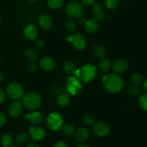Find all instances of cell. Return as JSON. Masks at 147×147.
I'll return each instance as SVG.
<instances>
[{
	"label": "cell",
	"instance_id": "obj_1",
	"mask_svg": "<svg viewBox=\"0 0 147 147\" xmlns=\"http://www.w3.org/2000/svg\"><path fill=\"white\" fill-rule=\"evenodd\" d=\"M102 81L106 90L111 93H119L124 85L122 78L116 73L105 75L102 77Z\"/></svg>",
	"mask_w": 147,
	"mask_h": 147
},
{
	"label": "cell",
	"instance_id": "obj_2",
	"mask_svg": "<svg viewBox=\"0 0 147 147\" xmlns=\"http://www.w3.org/2000/svg\"><path fill=\"white\" fill-rule=\"evenodd\" d=\"M97 68L94 65L87 63L83 65L78 70H76L73 74L81 81L89 83L94 80L97 76Z\"/></svg>",
	"mask_w": 147,
	"mask_h": 147
},
{
	"label": "cell",
	"instance_id": "obj_3",
	"mask_svg": "<svg viewBox=\"0 0 147 147\" xmlns=\"http://www.w3.org/2000/svg\"><path fill=\"white\" fill-rule=\"evenodd\" d=\"M47 128L53 131L60 130L63 126V118L61 113L57 111H53L49 113L45 119Z\"/></svg>",
	"mask_w": 147,
	"mask_h": 147
},
{
	"label": "cell",
	"instance_id": "obj_4",
	"mask_svg": "<svg viewBox=\"0 0 147 147\" xmlns=\"http://www.w3.org/2000/svg\"><path fill=\"white\" fill-rule=\"evenodd\" d=\"M22 103L23 106L29 110H36L41 106L42 99L37 93H29L24 95Z\"/></svg>",
	"mask_w": 147,
	"mask_h": 147
},
{
	"label": "cell",
	"instance_id": "obj_5",
	"mask_svg": "<svg viewBox=\"0 0 147 147\" xmlns=\"http://www.w3.org/2000/svg\"><path fill=\"white\" fill-rule=\"evenodd\" d=\"M65 85L67 93L72 96H77L83 90V86L76 76H68L66 79Z\"/></svg>",
	"mask_w": 147,
	"mask_h": 147
},
{
	"label": "cell",
	"instance_id": "obj_6",
	"mask_svg": "<svg viewBox=\"0 0 147 147\" xmlns=\"http://www.w3.org/2000/svg\"><path fill=\"white\" fill-rule=\"evenodd\" d=\"M6 93L9 98L13 100H19L22 98L24 95V90L23 86L17 82L9 83L7 86Z\"/></svg>",
	"mask_w": 147,
	"mask_h": 147
},
{
	"label": "cell",
	"instance_id": "obj_7",
	"mask_svg": "<svg viewBox=\"0 0 147 147\" xmlns=\"http://www.w3.org/2000/svg\"><path fill=\"white\" fill-rule=\"evenodd\" d=\"M65 13L70 18H80L84 14V8L80 3L73 1L67 4L65 8Z\"/></svg>",
	"mask_w": 147,
	"mask_h": 147
},
{
	"label": "cell",
	"instance_id": "obj_8",
	"mask_svg": "<svg viewBox=\"0 0 147 147\" xmlns=\"http://www.w3.org/2000/svg\"><path fill=\"white\" fill-rule=\"evenodd\" d=\"M67 40L71 42L75 48L79 51L83 50L87 46V40H86V37L80 33H77L71 37L68 36L67 37Z\"/></svg>",
	"mask_w": 147,
	"mask_h": 147
},
{
	"label": "cell",
	"instance_id": "obj_9",
	"mask_svg": "<svg viewBox=\"0 0 147 147\" xmlns=\"http://www.w3.org/2000/svg\"><path fill=\"white\" fill-rule=\"evenodd\" d=\"M29 136L34 142H41L46 136V131L42 126H32L29 129Z\"/></svg>",
	"mask_w": 147,
	"mask_h": 147
},
{
	"label": "cell",
	"instance_id": "obj_10",
	"mask_svg": "<svg viewBox=\"0 0 147 147\" xmlns=\"http://www.w3.org/2000/svg\"><path fill=\"white\" fill-rule=\"evenodd\" d=\"M93 133L99 137L106 136L110 132V127L105 122L98 121L93 124Z\"/></svg>",
	"mask_w": 147,
	"mask_h": 147
},
{
	"label": "cell",
	"instance_id": "obj_11",
	"mask_svg": "<svg viewBox=\"0 0 147 147\" xmlns=\"http://www.w3.org/2000/svg\"><path fill=\"white\" fill-rule=\"evenodd\" d=\"M24 120H27L30 123L34 125L40 124L44 121V116L39 111H33L31 113H24L22 116Z\"/></svg>",
	"mask_w": 147,
	"mask_h": 147
},
{
	"label": "cell",
	"instance_id": "obj_12",
	"mask_svg": "<svg viewBox=\"0 0 147 147\" xmlns=\"http://www.w3.org/2000/svg\"><path fill=\"white\" fill-rule=\"evenodd\" d=\"M23 33H24V37L27 40H34L37 39V35H38V30L34 24H30L25 26Z\"/></svg>",
	"mask_w": 147,
	"mask_h": 147
},
{
	"label": "cell",
	"instance_id": "obj_13",
	"mask_svg": "<svg viewBox=\"0 0 147 147\" xmlns=\"http://www.w3.org/2000/svg\"><path fill=\"white\" fill-rule=\"evenodd\" d=\"M113 72L116 74H121L126 72L129 67L128 63L125 60L123 59H119V60H116L113 63L111 66Z\"/></svg>",
	"mask_w": 147,
	"mask_h": 147
},
{
	"label": "cell",
	"instance_id": "obj_14",
	"mask_svg": "<svg viewBox=\"0 0 147 147\" xmlns=\"http://www.w3.org/2000/svg\"><path fill=\"white\" fill-rule=\"evenodd\" d=\"M23 110L22 103L19 101H15L9 105L8 109L9 114L12 117H18L20 116Z\"/></svg>",
	"mask_w": 147,
	"mask_h": 147
},
{
	"label": "cell",
	"instance_id": "obj_15",
	"mask_svg": "<svg viewBox=\"0 0 147 147\" xmlns=\"http://www.w3.org/2000/svg\"><path fill=\"white\" fill-rule=\"evenodd\" d=\"M40 66L42 70L51 71L55 67V62L50 57H43L40 60Z\"/></svg>",
	"mask_w": 147,
	"mask_h": 147
},
{
	"label": "cell",
	"instance_id": "obj_16",
	"mask_svg": "<svg viewBox=\"0 0 147 147\" xmlns=\"http://www.w3.org/2000/svg\"><path fill=\"white\" fill-rule=\"evenodd\" d=\"M38 22L40 27L45 30L50 29L53 24L52 19L50 18V16L46 14H41L39 16Z\"/></svg>",
	"mask_w": 147,
	"mask_h": 147
},
{
	"label": "cell",
	"instance_id": "obj_17",
	"mask_svg": "<svg viewBox=\"0 0 147 147\" xmlns=\"http://www.w3.org/2000/svg\"><path fill=\"white\" fill-rule=\"evenodd\" d=\"M85 30L87 32L93 34L98 30L99 27V24L96 18H92L87 20L85 22Z\"/></svg>",
	"mask_w": 147,
	"mask_h": 147
},
{
	"label": "cell",
	"instance_id": "obj_18",
	"mask_svg": "<svg viewBox=\"0 0 147 147\" xmlns=\"http://www.w3.org/2000/svg\"><path fill=\"white\" fill-rule=\"evenodd\" d=\"M89 136V132L86 128L81 127L76 131V140L78 143L83 144L88 140Z\"/></svg>",
	"mask_w": 147,
	"mask_h": 147
},
{
	"label": "cell",
	"instance_id": "obj_19",
	"mask_svg": "<svg viewBox=\"0 0 147 147\" xmlns=\"http://www.w3.org/2000/svg\"><path fill=\"white\" fill-rule=\"evenodd\" d=\"M57 103L59 106L62 108H65L68 106L70 103V98L69 94L65 93H61L57 96Z\"/></svg>",
	"mask_w": 147,
	"mask_h": 147
},
{
	"label": "cell",
	"instance_id": "obj_20",
	"mask_svg": "<svg viewBox=\"0 0 147 147\" xmlns=\"http://www.w3.org/2000/svg\"><path fill=\"white\" fill-rule=\"evenodd\" d=\"M93 53L96 57L102 59L106 57L107 52L103 46L100 45H96L93 47Z\"/></svg>",
	"mask_w": 147,
	"mask_h": 147
},
{
	"label": "cell",
	"instance_id": "obj_21",
	"mask_svg": "<svg viewBox=\"0 0 147 147\" xmlns=\"http://www.w3.org/2000/svg\"><path fill=\"white\" fill-rule=\"evenodd\" d=\"M131 82L132 84L136 85V86H140L144 81V78L143 75L141 74L140 73H134L131 76Z\"/></svg>",
	"mask_w": 147,
	"mask_h": 147
},
{
	"label": "cell",
	"instance_id": "obj_22",
	"mask_svg": "<svg viewBox=\"0 0 147 147\" xmlns=\"http://www.w3.org/2000/svg\"><path fill=\"white\" fill-rule=\"evenodd\" d=\"M111 60L108 58L103 57V58H102L101 60L99 62V67H100V70L103 72H104V73L109 72V70H111Z\"/></svg>",
	"mask_w": 147,
	"mask_h": 147
},
{
	"label": "cell",
	"instance_id": "obj_23",
	"mask_svg": "<svg viewBox=\"0 0 147 147\" xmlns=\"http://www.w3.org/2000/svg\"><path fill=\"white\" fill-rule=\"evenodd\" d=\"M25 55L26 57L30 61H36V60L38 59V53L34 49H28V50H26L25 52Z\"/></svg>",
	"mask_w": 147,
	"mask_h": 147
},
{
	"label": "cell",
	"instance_id": "obj_24",
	"mask_svg": "<svg viewBox=\"0 0 147 147\" xmlns=\"http://www.w3.org/2000/svg\"><path fill=\"white\" fill-rule=\"evenodd\" d=\"M63 129V132L65 135L66 136H72V135L74 134L75 131H76V128L73 125L68 123V124H65L64 126H63L62 127Z\"/></svg>",
	"mask_w": 147,
	"mask_h": 147
},
{
	"label": "cell",
	"instance_id": "obj_25",
	"mask_svg": "<svg viewBox=\"0 0 147 147\" xmlns=\"http://www.w3.org/2000/svg\"><path fill=\"white\" fill-rule=\"evenodd\" d=\"M1 144L2 147H9L13 143V139L11 135L8 134H5L1 137Z\"/></svg>",
	"mask_w": 147,
	"mask_h": 147
},
{
	"label": "cell",
	"instance_id": "obj_26",
	"mask_svg": "<svg viewBox=\"0 0 147 147\" xmlns=\"http://www.w3.org/2000/svg\"><path fill=\"white\" fill-rule=\"evenodd\" d=\"M64 0H48L47 4L50 8L53 9H57L60 8L64 4Z\"/></svg>",
	"mask_w": 147,
	"mask_h": 147
},
{
	"label": "cell",
	"instance_id": "obj_27",
	"mask_svg": "<svg viewBox=\"0 0 147 147\" xmlns=\"http://www.w3.org/2000/svg\"><path fill=\"white\" fill-rule=\"evenodd\" d=\"M76 70V65L73 62L67 61L64 64V70L67 74H73Z\"/></svg>",
	"mask_w": 147,
	"mask_h": 147
},
{
	"label": "cell",
	"instance_id": "obj_28",
	"mask_svg": "<svg viewBox=\"0 0 147 147\" xmlns=\"http://www.w3.org/2000/svg\"><path fill=\"white\" fill-rule=\"evenodd\" d=\"M28 141V135L24 132L19 134L16 138V142L19 145H24Z\"/></svg>",
	"mask_w": 147,
	"mask_h": 147
},
{
	"label": "cell",
	"instance_id": "obj_29",
	"mask_svg": "<svg viewBox=\"0 0 147 147\" xmlns=\"http://www.w3.org/2000/svg\"><path fill=\"white\" fill-rule=\"evenodd\" d=\"M128 92L130 93L131 95L134 96H139L141 93H142V88L139 87V86H136V85H131L128 88Z\"/></svg>",
	"mask_w": 147,
	"mask_h": 147
},
{
	"label": "cell",
	"instance_id": "obj_30",
	"mask_svg": "<svg viewBox=\"0 0 147 147\" xmlns=\"http://www.w3.org/2000/svg\"><path fill=\"white\" fill-rule=\"evenodd\" d=\"M139 105L141 109L147 111V93L142 94L139 98Z\"/></svg>",
	"mask_w": 147,
	"mask_h": 147
},
{
	"label": "cell",
	"instance_id": "obj_31",
	"mask_svg": "<svg viewBox=\"0 0 147 147\" xmlns=\"http://www.w3.org/2000/svg\"><path fill=\"white\" fill-rule=\"evenodd\" d=\"M120 3V0H105L106 7L109 9H114L119 6Z\"/></svg>",
	"mask_w": 147,
	"mask_h": 147
},
{
	"label": "cell",
	"instance_id": "obj_32",
	"mask_svg": "<svg viewBox=\"0 0 147 147\" xmlns=\"http://www.w3.org/2000/svg\"><path fill=\"white\" fill-rule=\"evenodd\" d=\"M83 122L86 126H92L96 123V119H95L94 116H91V115H86V116L83 117Z\"/></svg>",
	"mask_w": 147,
	"mask_h": 147
},
{
	"label": "cell",
	"instance_id": "obj_33",
	"mask_svg": "<svg viewBox=\"0 0 147 147\" xmlns=\"http://www.w3.org/2000/svg\"><path fill=\"white\" fill-rule=\"evenodd\" d=\"M76 24L73 20H69L65 24V30L67 32L72 33L76 30Z\"/></svg>",
	"mask_w": 147,
	"mask_h": 147
},
{
	"label": "cell",
	"instance_id": "obj_34",
	"mask_svg": "<svg viewBox=\"0 0 147 147\" xmlns=\"http://www.w3.org/2000/svg\"><path fill=\"white\" fill-rule=\"evenodd\" d=\"M92 10H93V13L95 14H98V13L101 12L102 11V6L100 3L98 2H94L92 4Z\"/></svg>",
	"mask_w": 147,
	"mask_h": 147
},
{
	"label": "cell",
	"instance_id": "obj_35",
	"mask_svg": "<svg viewBox=\"0 0 147 147\" xmlns=\"http://www.w3.org/2000/svg\"><path fill=\"white\" fill-rule=\"evenodd\" d=\"M37 69H38V67L36 64L34 63H31V64L29 65L28 66V70L32 73H34L35 72H37Z\"/></svg>",
	"mask_w": 147,
	"mask_h": 147
},
{
	"label": "cell",
	"instance_id": "obj_36",
	"mask_svg": "<svg viewBox=\"0 0 147 147\" xmlns=\"http://www.w3.org/2000/svg\"><path fill=\"white\" fill-rule=\"evenodd\" d=\"M95 17H96V19L97 20H99V21H102V20H104L105 17H106V14L103 11H101V12L98 13V14H95Z\"/></svg>",
	"mask_w": 147,
	"mask_h": 147
},
{
	"label": "cell",
	"instance_id": "obj_37",
	"mask_svg": "<svg viewBox=\"0 0 147 147\" xmlns=\"http://www.w3.org/2000/svg\"><path fill=\"white\" fill-rule=\"evenodd\" d=\"M6 121H7V119H6V116H4V113L0 112V127H1V126H3L4 124H5Z\"/></svg>",
	"mask_w": 147,
	"mask_h": 147
},
{
	"label": "cell",
	"instance_id": "obj_38",
	"mask_svg": "<svg viewBox=\"0 0 147 147\" xmlns=\"http://www.w3.org/2000/svg\"><path fill=\"white\" fill-rule=\"evenodd\" d=\"M53 147H68L67 144L63 141H58L54 144Z\"/></svg>",
	"mask_w": 147,
	"mask_h": 147
},
{
	"label": "cell",
	"instance_id": "obj_39",
	"mask_svg": "<svg viewBox=\"0 0 147 147\" xmlns=\"http://www.w3.org/2000/svg\"><path fill=\"white\" fill-rule=\"evenodd\" d=\"M35 45L37 46V47H40V48H42L45 46V41L42 40V39H37V41L35 42Z\"/></svg>",
	"mask_w": 147,
	"mask_h": 147
},
{
	"label": "cell",
	"instance_id": "obj_40",
	"mask_svg": "<svg viewBox=\"0 0 147 147\" xmlns=\"http://www.w3.org/2000/svg\"><path fill=\"white\" fill-rule=\"evenodd\" d=\"M5 100V93L2 89L0 88V104L2 103Z\"/></svg>",
	"mask_w": 147,
	"mask_h": 147
},
{
	"label": "cell",
	"instance_id": "obj_41",
	"mask_svg": "<svg viewBox=\"0 0 147 147\" xmlns=\"http://www.w3.org/2000/svg\"><path fill=\"white\" fill-rule=\"evenodd\" d=\"M81 2L83 3V4L86 6H89V5H92L93 3L96 1V0H80Z\"/></svg>",
	"mask_w": 147,
	"mask_h": 147
},
{
	"label": "cell",
	"instance_id": "obj_42",
	"mask_svg": "<svg viewBox=\"0 0 147 147\" xmlns=\"http://www.w3.org/2000/svg\"><path fill=\"white\" fill-rule=\"evenodd\" d=\"M26 147H40V146L35 143H30L29 144H27Z\"/></svg>",
	"mask_w": 147,
	"mask_h": 147
},
{
	"label": "cell",
	"instance_id": "obj_43",
	"mask_svg": "<svg viewBox=\"0 0 147 147\" xmlns=\"http://www.w3.org/2000/svg\"><path fill=\"white\" fill-rule=\"evenodd\" d=\"M142 84H143V89L147 93V79L145 81H144Z\"/></svg>",
	"mask_w": 147,
	"mask_h": 147
},
{
	"label": "cell",
	"instance_id": "obj_44",
	"mask_svg": "<svg viewBox=\"0 0 147 147\" xmlns=\"http://www.w3.org/2000/svg\"><path fill=\"white\" fill-rule=\"evenodd\" d=\"M76 147H90L88 145H86V144H80L78 145Z\"/></svg>",
	"mask_w": 147,
	"mask_h": 147
},
{
	"label": "cell",
	"instance_id": "obj_45",
	"mask_svg": "<svg viewBox=\"0 0 147 147\" xmlns=\"http://www.w3.org/2000/svg\"><path fill=\"white\" fill-rule=\"evenodd\" d=\"M3 80H4V76H3L2 73L0 72V83H1V82H2Z\"/></svg>",
	"mask_w": 147,
	"mask_h": 147
},
{
	"label": "cell",
	"instance_id": "obj_46",
	"mask_svg": "<svg viewBox=\"0 0 147 147\" xmlns=\"http://www.w3.org/2000/svg\"><path fill=\"white\" fill-rule=\"evenodd\" d=\"M29 1H30V2H32V3H34V2H37L38 0H28Z\"/></svg>",
	"mask_w": 147,
	"mask_h": 147
},
{
	"label": "cell",
	"instance_id": "obj_47",
	"mask_svg": "<svg viewBox=\"0 0 147 147\" xmlns=\"http://www.w3.org/2000/svg\"><path fill=\"white\" fill-rule=\"evenodd\" d=\"M9 147H18V146H9Z\"/></svg>",
	"mask_w": 147,
	"mask_h": 147
},
{
	"label": "cell",
	"instance_id": "obj_48",
	"mask_svg": "<svg viewBox=\"0 0 147 147\" xmlns=\"http://www.w3.org/2000/svg\"><path fill=\"white\" fill-rule=\"evenodd\" d=\"M0 25H1V20H0Z\"/></svg>",
	"mask_w": 147,
	"mask_h": 147
}]
</instances>
